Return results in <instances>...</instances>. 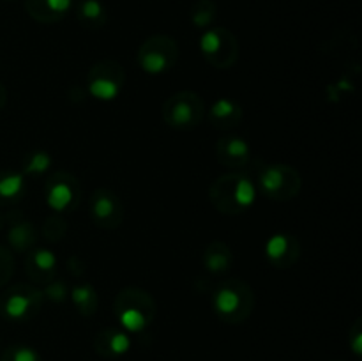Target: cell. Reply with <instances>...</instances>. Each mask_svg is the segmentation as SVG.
I'll list each match as a JSON object with an SVG mask.
<instances>
[{
	"instance_id": "cell-1",
	"label": "cell",
	"mask_w": 362,
	"mask_h": 361,
	"mask_svg": "<svg viewBox=\"0 0 362 361\" xmlns=\"http://www.w3.org/2000/svg\"><path fill=\"white\" fill-rule=\"evenodd\" d=\"M209 200L221 214H244L257 202V186L251 177L243 172L223 173L209 186Z\"/></svg>"
},
{
	"instance_id": "cell-2",
	"label": "cell",
	"mask_w": 362,
	"mask_h": 361,
	"mask_svg": "<svg viewBox=\"0 0 362 361\" xmlns=\"http://www.w3.org/2000/svg\"><path fill=\"white\" fill-rule=\"evenodd\" d=\"M156 299L148 290L140 287H126L113 301V314L120 328L129 335L147 331L156 319Z\"/></svg>"
},
{
	"instance_id": "cell-3",
	"label": "cell",
	"mask_w": 362,
	"mask_h": 361,
	"mask_svg": "<svg viewBox=\"0 0 362 361\" xmlns=\"http://www.w3.org/2000/svg\"><path fill=\"white\" fill-rule=\"evenodd\" d=\"M255 292L240 278L223 280L212 292V310L225 324H243L255 310Z\"/></svg>"
},
{
	"instance_id": "cell-4",
	"label": "cell",
	"mask_w": 362,
	"mask_h": 361,
	"mask_svg": "<svg viewBox=\"0 0 362 361\" xmlns=\"http://www.w3.org/2000/svg\"><path fill=\"white\" fill-rule=\"evenodd\" d=\"M179 60V45L172 35L154 34L145 39L136 53V64L144 73L159 76L175 67Z\"/></svg>"
},
{
	"instance_id": "cell-5",
	"label": "cell",
	"mask_w": 362,
	"mask_h": 361,
	"mask_svg": "<svg viewBox=\"0 0 362 361\" xmlns=\"http://www.w3.org/2000/svg\"><path fill=\"white\" fill-rule=\"evenodd\" d=\"M303 188L300 173L286 163H269L258 170V190L274 202H288Z\"/></svg>"
},
{
	"instance_id": "cell-6",
	"label": "cell",
	"mask_w": 362,
	"mask_h": 361,
	"mask_svg": "<svg viewBox=\"0 0 362 361\" xmlns=\"http://www.w3.org/2000/svg\"><path fill=\"white\" fill-rule=\"evenodd\" d=\"M205 117V103L197 92L180 91L170 96L163 105V120L168 127L189 131L200 126Z\"/></svg>"
},
{
	"instance_id": "cell-7",
	"label": "cell",
	"mask_w": 362,
	"mask_h": 361,
	"mask_svg": "<svg viewBox=\"0 0 362 361\" xmlns=\"http://www.w3.org/2000/svg\"><path fill=\"white\" fill-rule=\"evenodd\" d=\"M200 53L216 69H230L239 59V41L226 27H211L202 32Z\"/></svg>"
},
{
	"instance_id": "cell-8",
	"label": "cell",
	"mask_w": 362,
	"mask_h": 361,
	"mask_svg": "<svg viewBox=\"0 0 362 361\" xmlns=\"http://www.w3.org/2000/svg\"><path fill=\"white\" fill-rule=\"evenodd\" d=\"M126 85V71L117 60H99L87 73V92L98 101H115Z\"/></svg>"
},
{
	"instance_id": "cell-9",
	"label": "cell",
	"mask_w": 362,
	"mask_h": 361,
	"mask_svg": "<svg viewBox=\"0 0 362 361\" xmlns=\"http://www.w3.org/2000/svg\"><path fill=\"white\" fill-rule=\"evenodd\" d=\"M45 296L41 289L28 283H16L9 287L0 299V314L13 322H27L41 311Z\"/></svg>"
},
{
	"instance_id": "cell-10",
	"label": "cell",
	"mask_w": 362,
	"mask_h": 361,
	"mask_svg": "<svg viewBox=\"0 0 362 361\" xmlns=\"http://www.w3.org/2000/svg\"><path fill=\"white\" fill-rule=\"evenodd\" d=\"M46 205L57 214L71 212L81 200L80 180L66 170H57L48 177L45 184Z\"/></svg>"
},
{
	"instance_id": "cell-11",
	"label": "cell",
	"mask_w": 362,
	"mask_h": 361,
	"mask_svg": "<svg viewBox=\"0 0 362 361\" xmlns=\"http://www.w3.org/2000/svg\"><path fill=\"white\" fill-rule=\"evenodd\" d=\"M90 219L95 227L105 230H115L124 222V204L115 191L108 188H98L90 195L88 205Z\"/></svg>"
},
{
	"instance_id": "cell-12",
	"label": "cell",
	"mask_w": 362,
	"mask_h": 361,
	"mask_svg": "<svg viewBox=\"0 0 362 361\" xmlns=\"http://www.w3.org/2000/svg\"><path fill=\"white\" fill-rule=\"evenodd\" d=\"M264 253L269 264L274 265V268H293L300 257V243L292 234L278 232L265 241Z\"/></svg>"
},
{
	"instance_id": "cell-13",
	"label": "cell",
	"mask_w": 362,
	"mask_h": 361,
	"mask_svg": "<svg viewBox=\"0 0 362 361\" xmlns=\"http://www.w3.org/2000/svg\"><path fill=\"white\" fill-rule=\"evenodd\" d=\"M57 269H59L57 255L48 248L34 246L32 250L27 251L25 271H27L28 278L37 283V285H45V283L52 282L57 276Z\"/></svg>"
},
{
	"instance_id": "cell-14",
	"label": "cell",
	"mask_w": 362,
	"mask_h": 361,
	"mask_svg": "<svg viewBox=\"0 0 362 361\" xmlns=\"http://www.w3.org/2000/svg\"><path fill=\"white\" fill-rule=\"evenodd\" d=\"M216 156L226 168H244L251 161V145L239 134H226L216 142Z\"/></svg>"
},
{
	"instance_id": "cell-15",
	"label": "cell",
	"mask_w": 362,
	"mask_h": 361,
	"mask_svg": "<svg viewBox=\"0 0 362 361\" xmlns=\"http://www.w3.org/2000/svg\"><path fill=\"white\" fill-rule=\"evenodd\" d=\"M131 336L122 328H105L94 336V350L106 360H117L129 353Z\"/></svg>"
},
{
	"instance_id": "cell-16",
	"label": "cell",
	"mask_w": 362,
	"mask_h": 361,
	"mask_svg": "<svg viewBox=\"0 0 362 361\" xmlns=\"http://www.w3.org/2000/svg\"><path fill=\"white\" fill-rule=\"evenodd\" d=\"M74 7V0H25V11L39 23L62 21Z\"/></svg>"
},
{
	"instance_id": "cell-17",
	"label": "cell",
	"mask_w": 362,
	"mask_h": 361,
	"mask_svg": "<svg viewBox=\"0 0 362 361\" xmlns=\"http://www.w3.org/2000/svg\"><path fill=\"white\" fill-rule=\"evenodd\" d=\"M209 122L218 130H232L243 120L244 110L239 101L230 98H219L209 108Z\"/></svg>"
},
{
	"instance_id": "cell-18",
	"label": "cell",
	"mask_w": 362,
	"mask_h": 361,
	"mask_svg": "<svg viewBox=\"0 0 362 361\" xmlns=\"http://www.w3.org/2000/svg\"><path fill=\"white\" fill-rule=\"evenodd\" d=\"M7 243L18 253H27L34 246H37V229L30 219L18 214L11 219L7 230Z\"/></svg>"
},
{
	"instance_id": "cell-19",
	"label": "cell",
	"mask_w": 362,
	"mask_h": 361,
	"mask_svg": "<svg viewBox=\"0 0 362 361\" xmlns=\"http://www.w3.org/2000/svg\"><path fill=\"white\" fill-rule=\"evenodd\" d=\"M202 264H204L205 271H209L211 275H225L233 265V253L225 241L214 239L205 246L204 253H202Z\"/></svg>"
},
{
	"instance_id": "cell-20",
	"label": "cell",
	"mask_w": 362,
	"mask_h": 361,
	"mask_svg": "<svg viewBox=\"0 0 362 361\" xmlns=\"http://www.w3.org/2000/svg\"><path fill=\"white\" fill-rule=\"evenodd\" d=\"M76 18L88 30H99L108 23V9L101 0H80L76 4Z\"/></svg>"
},
{
	"instance_id": "cell-21",
	"label": "cell",
	"mask_w": 362,
	"mask_h": 361,
	"mask_svg": "<svg viewBox=\"0 0 362 361\" xmlns=\"http://www.w3.org/2000/svg\"><path fill=\"white\" fill-rule=\"evenodd\" d=\"M69 297L73 301L74 308L80 315L83 317H92L95 315L99 308V296L98 290L92 283L88 282H78L71 287L69 290Z\"/></svg>"
},
{
	"instance_id": "cell-22",
	"label": "cell",
	"mask_w": 362,
	"mask_h": 361,
	"mask_svg": "<svg viewBox=\"0 0 362 361\" xmlns=\"http://www.w3.org/2000/svg\"><path fill=\"white\" fill-rule=\"evenodd\" d=\"M27 190V177L18 170L0 172V204H13L23 198Z\"/></svg>"
},
{
	"instance_id": "cell-23",
	"label": "cell",
	"mask_w": 362,
	"mask_h": 361,
	"mask_svg": "<svg viewBox=\"0 0 362 361\" xmlns=\"http://www.w3.org/2000/svg\"><path fill=\"white\" fill-rule=\"evenodd\" d=\"M216 16H218V7L214 0H197L189 11V20L194 28L198 30H207L214 25Z\"/></svg>"
},
{
	"instance_id": "cell-24",
	"label": "cell",
	"mask_w": 362,
	"mask_h": 361,
	"mask_svg": "<svg viewBox=\"0 0 362 361\" xmlns=\"http://www.w3.org/2000/svg\"><path fill=\"white\" fill-rule=\"evenodd\" d=\"M53 165V156L49 154L45 149H37V151H32L30 154L25 158L23 168L21 173L25 177H41L52 168Z\"/></svg>"
},
{
	"instance_id": "cell-25",
	"label": "cell",
	"mask_w": 362,
	"mask_h": 361,
	"mask_svg": "<svg viewBox=\"0 0 362 361\" xmlns=\"http://www.w3.org/2000/svg\"><path fill=\"white\" fill-rule=\"evenodd\" d=\"M42 237H45L48 243H59V241H62L64 237H66L67 234V223L66 219L62 218V214H52L48 216V218L45 219V223H42Z\"/></svg>"
},
{
	"instance_id": "cell-26",
	"label": "cell",
	"mask_w": 362,
	"mask_h": 361,
	"mask_svg": "<svg viewBox=\"0 0 362 361\" xmlns=\"http://www.w3.org/2000/svg\"><path fill=\"white\" fill-rule=\"evenodd\" d=\"M42 296H45V299H49L52 303H64V301H67V297H69V287H67V283L64 282L62 278H53L52 282L45 283L42 285Z\"/></svg>"
},
{
	"instance_id": "cell-27",
	"label": "cell",
	"mask_w": 362,
	"mask_h": 361,
	"mask_svg": "<svg viewBox=\"0 0 362 361\" xmlns=\"http://www.w3.org/2000/svg\"><path fill=\"white\" fill-rule=\"evenodd\" d=\"M2 361H42V357L34 347L13 345L4 353Z\"/></svg>"
},
{
	"instance_id": "cell-28",
	"label": "cell",
	"mask_w": 362,
	"mask_h": 361,
	"mask_svg": "<svg viewBox=\"0 0 362 361\" xmlns=\"http://www.w3.org/2000/svg\"><path fill=\"white\" fill-rule=\"evenodd\" d=\"M349 347L357 357L362 356V319L359 317L349 329Z\"/></svg>"
},
{
	"instance_id": "cell-29",
	"label": "cell",
	"mask_w": 362,
	"mask_h": 361,
	"mask_svg": "<svg viewBox=\"0 0 362 361\" xmlns=\"http://www.w3.org/2000/svg\"><path fill=\"white\" fill-rule=\"evenodd\" d=\"M13 271H14L13 255H11L6 248L0 246V285H4V283L13 276Z\"/></svg>"
},
{
	"instance_id": "cell-30",
	"label": "cell",
	"mask_w": 362,
	"mask_h": 361,
	"mask_svg": "<svg viewBox=\"0 0 362 361\" xmlns=\"http://www.w3.org/2000/svg\"><path fill=\"white\" fill-rule=\"evenodd\" d=\"M69 271H71V275L76 276V278L83 276L85 268H83V264H81L80 257H71L69 258Z\"/></svg>"
},
{
	"instance_id": "cell-31",
	"label": "cell",
	"mask_w": 362,
	"mask_h": 361,
	"mask_svg": "<svg viewBox=\"0 0 362 361\" xmlns=\"http://www.w3.org/2000/svg\"><path fill=\"white\" fill-rule=\"evenodd\" d=\"M6 98H7V94H6V88H4V85L0 84V108H2V106H4V103H6Z\"/></svg>"
},
{
	"instance_id": "cell-32",
	"label": "cell",
	"mask_w": 362,
	"mask_h": 361,
	"mask_svg": "<svg viewBox=\"0 0 362 361\" xmlns=\"http://www.w3.org/2000/svg\"><path fill=\"white\" fill-rule=\"evenodd\" d=\"M0 229H2V216H0Z\"/></svg>"
},
{
	"instance_id": "cell-33",
	"label": "cell",
	"mask_w": 362,
	"mask_h": 361,
	"mask_svg": "<svg viewBox=\"0 0 362 361\" xmlns=\"http://www.w3.org/2000/svg\"><path fill=\"white\" fill-rule=\"evenodd\" d=\"M336 361H341V360H336Z\"/></svg>"
},
{
	"instance_id": "cell-34",
	"label": "cell",
	"mask_w": 362,
	"mask_h": 361,
	"mask_svg": "<svg viewBox=\"0 0 362 361\" xmlns=\"http://www.w3.org/2000/svg\"><path fill=\"white\" fill-rule=\"evenodd\" d=\"M9 2H11V0H9Z\"/></svg>"
}]
</instances>
